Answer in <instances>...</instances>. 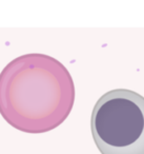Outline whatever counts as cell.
<instances>
[{"instance_id":"obj_1","label":"cell","mask_w":144,"mask_h":154,"mask_svg":"<svg viewBox=\"0 0 144 154\" xmlns=\"http://www.w3.org/2000/svg\"><path fill=\"white\" fill-rule=\"evenodd\" d=\"M75 86L68 70L45 54L19 56L0 73V114L13 128L40 134L70 115Z\"/></svg>"},{"instance_id":"obj_2","label":"cell","mask_w":144,"mask_h":154,"mask_svg":"<svg viewBox=\"0 0 144 154\" xmlns=\"http://www.w3.org/2000/svg\"><path fill=\"white\" fill-rule=\"evenodd\" d=\"M91 127L101 154H144V97L128 89L105 93L94 107Z\"/></svg>"}]
</instances>
